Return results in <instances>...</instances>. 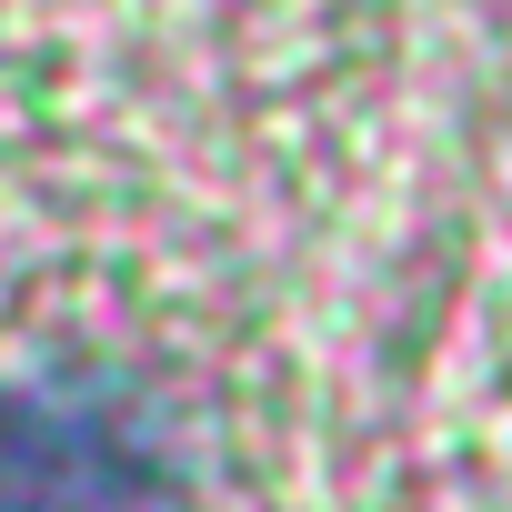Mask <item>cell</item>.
Masks as SVG:
<instances>
[{
  "mask_svg": "<svg viewBox=\"0 0 512 512\" xmlns=\"http://www.w3.org/2000/svg\"><path fill=\"white\" fill-rule=\"evenodd\" d=\"M0 512H191L151 412L101 372L0 382Z\"/></svg>",
  "mask_w": 512,
  "mask_h": 512,
  "instance_id": "1",
  "label": "cell"
}]
</instances>
